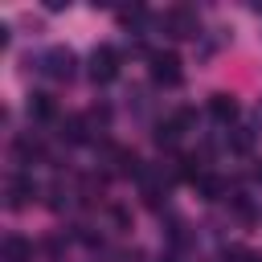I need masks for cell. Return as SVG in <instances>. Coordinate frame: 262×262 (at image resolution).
<instances>
[{
  "label": "cell",
  "mask_w": 262,
  "mask_h": 262,
  "mask_svg": "<svg viewBox=\"0 0 262 262\" xmlns=\"http://www.w3.org/2000/svg\"><path fill=\"white\" fill-rule=\"evenodd\" d=\"M213 111H217V115L225 119V115H233V102H225V98H217V102H213Z\"/></svg>",
  "instance_id": "3957f363"
},
{
  "label": "cell",
  "mask_w": 262,
  "mask_h": 262,
  "mask_svg": "<svg viewBox=\"0 0 262 262\" xmlns=\"http://www.w3.org/2000/svg\"><path fill=\"white\" fill-rule=\"evenodd\" d=\"M156 78H160V82H176V78H180V70H176V57H172V53H168V57H164V53L156 57Z\"/></svg>",
  "instance_id": "6da1fadb"
},
{
  "label": "cell",
  "mask_w": 262,
  "mask_h": 262,
  "mask_svg": "<svg viewBox=\"0 0 262 262\" xmlns=\"http://www.w3.org/2000/svg\"><path fill=\"white\" fill-rule=\"evenodd\" d=\"M111 74H115V57H111V49H102V53L94 57V78H102V82H106Z\"/></svg>",
  "instance_id": "7a4b0ae2"
}]
</instances>
